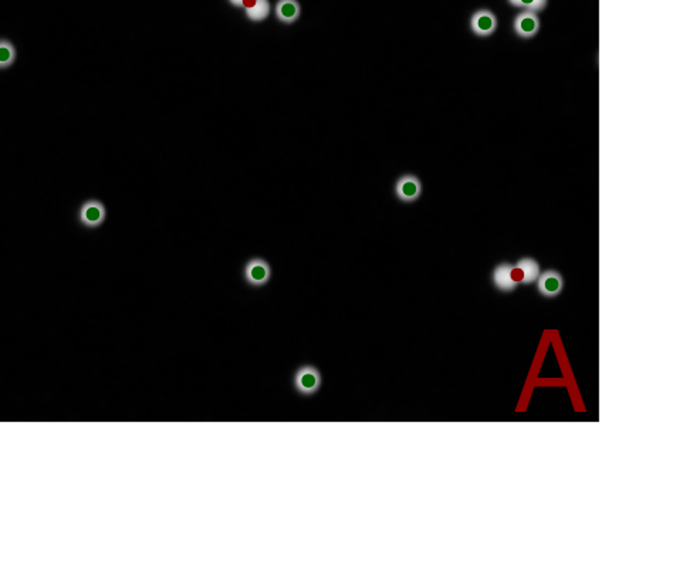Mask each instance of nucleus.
I'll return each instance as SVG.
<instances>
[{
	"label": "nucleus",
	"instance_id": "obj_2",
	"mask_svg": "<svg viewBox=\"0 0 700 561\" xmlns=\"http://www.w3.org/2000/svg\"><path fill=\"white\" fill-rule=\"evenodd\" d=\"M271 279V267L267 260L261 257H253L246 262L243 267V280L254 289L266 286Z\"/></svg>",
	"mask_w": 700,
	"mask_h": 561
},
{
	"label": "nucleus",
	"instance_id": "obj_4",
	"mask_svg": "<svg viewBox=\"0 0 700 561\" xmlns=\"http://www.w3.org/2000/svg\"><path fill=\"white\" fill-rule=\"evenodd\" d=\"M394 194L402 204H414L422 195V182L417 175L405 174L397 179Z\"/></svg>",
	"mask_w": 700,
	"mask_h": 561
},
{
	"label": "nucleus",
	"instance_id": "obj_10",
	"mask_svg": "<svg viewBox=\"0 0 700 561\" xmlns=\"http://www.w3.org/2000/svg\"><path fill=\"white\" fill-rule=\"evenodd\" d=\"M493 283L502 291H512L519 284L514 276V266L502 263L493 270Z\"/></svg>",
	"mask_w": 700,
	"mask_h": 561
},
{
	"label": "nucleus",
	"instance_id": "obj_14",
	"mask_svg": "<svg viewBox=\"0 0 700 561\" xmlns=\"http://www.w3.org/2000/svg\"><path fill=\"white\" fill-rule=\"evenodd\" d=\"M249 2V0H229V4L233 6V8H244V5Z\"/></svg>",
	"mask_w": 700,
	"mask_h": 561
},
{
	"label": "nucleus",
	"instance_id": "obj_8",
	"mask_svg": "<svg viewBox=\"0 0 700 561\" xmlns=\"http://www.w3.org/2000/svg\"><path fill=\"white\" fill-rule=\"evenodd\" d=\"M274 15L276 19L283 25L295 23L301 15V6L298 0H277Z\"/></svg>",
	"mask_w": 700,
	"mask_h": 561
},
{
	"label": "nucleus",
	"instance_id": "obj_3",
	"mask_svg": "<svg viewBox=\"0 0 700 561\" xmlns=\"http://www.w3.org/2000/svg\"><path fill=\"white\" fill-rule=\"evenodd\" d=\"M79 222L89 228V229H96L100 228L106 219H107V209L101 201L97 199H89L81 204L79 208L77 213Z\"/></svg>",
	"mask_w": 700,
	"mask_h": 561
},
{
	"label": "nucleus",
	"instance_id": "obj_1",
	"mask_svg": "<svg viewBox=\"0 0 700 561\" xmlns=\"http://www.w3.org/2000/svg\"><path fill=\"white\" fill-rule=\"evenodd\" d=\"M321 384H322L321 372L318 371L317 367H314L311 364L301 365L295 371L294 378H293L294 389L297 391V394H300L303 396H311V395L317 394L321 388Z\"/></svg>",
	"mask_w": 700,
	"mask_h": 561
},
{
	"label": "nucleus",
	"instance_id": "obj_13",
	"mask_svg": "<svg viewBox=\"0 0 700 561\" xmlns=\"http://www.w3.org/2000/svg\"><path fill=\"white\" fill-rule=\"evenodd\" d=\"M509 5L517 9L530 11L534 13H540L547 8L548 0H507Z\"/></svg>",
	"mask_w": 700,
	"mask_h": 561
},
{
	"label": "nucleus",
	"instance_id": "obj_6",
	"mask_svg": "<svg viewBox=\"0 0 700 561\" xmlns=\"http://www.w3.org/2000/svg\"><path fill=\"white\" fill-rule=\"evenodd\" d=\"M513 32L517 38L523 40H530L536 38L540 32L538 15L530 11L520 12L513 21Z\"/></svg>",
	"mask_w": 700,
	"mask_h": 561
},
{
	"label": "nucleus",
	"instance_id": "obj_12",
	"mask_svg": "<svg viewBox=\"0 0 700 561\" xmlns=\"http://www.w3.org/2000/svg\"><path fill=\"white\" fill-rule=\"evenodd\" d=\"M18 57L15 45L8 39H0V70L11 69Z\"/></svg>",
	"mask_w": 700,
	"mask_h": 561
},
{
	"label": "nucleus",
	"instance_id": "obj_5",
	"mask_svg": "<svg viewBox=\"0 0 700 561\" xmlns=\"http://www.w3.org/2000/svg\"><path fill=\"white\" fill-rule=\"evenodd\" d=\"M499 26L497 16L489 9L476 11L469 22V28L473 35L478 38H489L492 36Z\"/></svg>",
	"mask_w": 700,
	"mask_h": 561
},
{
	"label": "nucleus",
	"instance_id": "obj_7",
	"mask_svg": "<svg viewBox=\"0 0 700 561\" xmlns=\"http://www.w3.org/2000/svg\"><path fill=\"white\" fill-rule=\"evenodd\" d=\"M564 286L563 277L555 270H547L537 279L538 291L546 297H555L561 293Z\"/></svg>",
	"mask_w": 700,
	"mask_h": 561
},
{
	"label": "nucleus",
	"instance_id": "obj_9",
	"mask_svg": "<svg viewBox=\"0 0 700 561\" xmlns=\"http://www.w3.org/2000/svg\"><path fill=\"white\" fill-rule=\"evenodd\" d=\"M514 276L517 283L521 284L534 283L540 276V266L534 259L523 257L514 265Z\"/></svg>",
	"mask_w": 700,
	"mask_h": 561
},
{
	"label": "nucleus",
	"instance_id": "obj_11",
	"mask_svg": "<svg viewBox=\"0 0 700 561\" xmlns=\"http://www.w3.org/2000/svg\"><path fill=\"white\" fill-rule=\"evenodd\" d=\"M244 15L250 22L260 23L264 22L271 11L269 0H249L244 5Z\"/></svg>",
	"mask_w": 700,
	"mask_h": 561
}]
</instances>
